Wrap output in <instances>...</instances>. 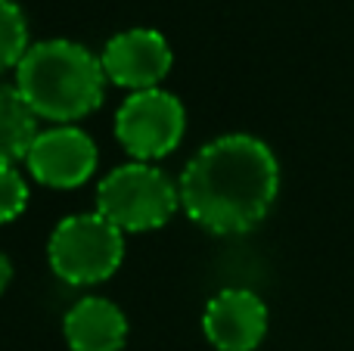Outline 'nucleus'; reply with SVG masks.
I'll list each match as a JSON object with an SVG mask.
<instances>
[{
  "label": "nucleus",
  "instance_id": "obj_1",
  "mask_svg": "<svg viewBox=\"0 0 354 351\" xmlns=\"http://www.w3.org/2000/svg\"><path fill=\"white\" fill-rule=\"evenodd\" d=\"M180 209L196 227L236 236L258 227L280 196V162L252 134H224L196 149L180 180Z\"/></svg>",
  "mask_w": 354,
  "mask_h": 351
},
{
  "label": "nucleus",
  "instance_id": "obj_2",
  "mask_svg": "<svg viewBox=\"0 0 354 351\" xmlns=\"http://www.w3.org/2000/svg\"><path fill=\"white\" fill-rule=\"evenodd\" d=\"M106 84L100 56L68 37L31 44L16 66V91L37 118L53 124H75L97 112Z\"/></svg>",
  "mask_w": 354,
  "mask_h": 351
},
{
  "label": "nucleus",
  "instance_id": "obj_3",
  "mask_svg": "<svg viewBox=\"0 0 354 351\" xmlns=\"http://www.w3.org/2000/svg\"><path fill=\"white\" fill-rule=\"evenodd\" d=\"M180 209V190L153 162L118 165L97 184V211L122 234L165 227Z\"/></svg>",
  "mask_w": 354,
  "mask_h": 351
},
{
  "label": "nucleus",
  "instance_id": "obj_4",
  "mask_svg": "<svg viewBox=\"0 0 354 351\" xmlns=\"http://www.w3.org/2000/svg\"><path fill=\"white\" fill-rule=\"evenodd\" d=\"M50 271L68 286H97L118 274L124 261V234L100 211L62 218L47 243Z\"/></svg>",
  "mask_w": 354,
  "mask_h": 351
},
{
  "label": "nucleus",
  "instance_id": "obj_5",
  "mask_svg": "<svg viewBox=\"0 0 354 351\" xmlns=\"http://www.w3.org/2000/svg\"><path fill=\"white\" fill-rule=\"evenodd\" d=\"M183 131V103L162 87L128 93L115 112V140L134 162H156L171 155L180 146Z\"/></svg>",
  "mask_w": 354,
  "mask_h": 351
},
{
  "label": "nucleus",
  "instance_id": "obj_6",
  "mask_svg": "<svg viewBox=\"0 0 354 351\" xmlns=\"http://www.w3.org/2000/svg\"><path fill=\"white\" fill-rule=\"evenodd\" d=\"M97 143L78 124L44 128L25 155L28 174L50 190H75V187L87 184L97 171Z\"/></svg>",
  "mask_w": 354,
  "mask_h": 351
},
{
  "label": "nucleus",
  "instance_id": "obj_7",
  "mask_svg": "<svg viewBox=\"0 0 354 351\" xmlns=\"http://www.w3.org/2000/svg\"><path fill=\"white\" fill-rule=\"evenodd\" d=\"M100 62H103L109 84L137 93V91H153L168 78V72L174 66V53L162 31L128 28L106 41Z\"/></svg>",
  "mask_w": 354,
  "mask_h": 351
},
{
  "label": "nucleus",
  "instance_id": "obj_8",
  "mask_svg": "<svg viewBox=\"0 0 354 351\" xmlns=\"http://www.w3.org/2000/svg\"><path fill=\"white\" fill-rule=\"evenodd\" d=\"M268 305L258 292L230 286L208 298L202 333L218 351H255L268 336Z\"/></svg>",
  "mask_w": 354,
  "mask_h": 351
},
{
  "label": "nucleus",
  "instance_id": "obj_9",
  "mask_svg": "<svg viewBox=\"0 0 354 351\" xmlns=\"http://www.w3.org/2000/svg\"><path fill=\"white\" fill-rule=\"evenodd\" d=\"M62 336L72 351H122L128 342V317L103 296H81L62 317Z\"/></svg>",
  "mask_w": 354,
  "mask_h": 351
},
{
  "label": "nucleus",
  "instance_id": "obj_10",
  "mask_svg": "<svg viewBox=\"0 0 354 351\" xmlns=\"http://www.w3.org/2000/svg\"><path fill=\"white\" fill-rule=\"evenodd\" d=\"M37 134V115L16 91V84H0V162H25Z\"/></svg>",
  "mask_w": 354,
  "mask_h": 351
},
{
  "label": "nucleus",
  "instance_id": "obj_11",
  "mask_svg": "<svg viewBox=\"0 0 354 351\" xmlns=\"http://www.w3.org/2000/svg\"><path fill=\"white\" fill-rule=\"evenodd\" d=\"M28 19L16 0H0V72L16 68L28 53Z\"/></svg>",
  "mask_w": 354,
  "mask_h": 351
},
{
  "label": "nucleus",
  "instance_id": "obj_12",
  "mask_svg": "<svg viewBox=\"0 0 354 351\" xmlns=\"http://www.w3.org/2000/svg\"><path fill=\"white\" fill-rule=\"evenodd\" d=\"M28 209V184L16 165L0 162V224L16 221Z\"/></svg>",
  "mask_w": 354,
  "mask_h": 351
},
{
  "label": "nucleus",
  "instance_id": "obj_13",
  "mask_svg": "<svg viewBox=\"0 0 354 351\" xmlns=\"http://www.w3.org/2000/svg\"><path fill=\"white\" fill-rule=\"evenodd\" d=\"M10 283H12V265H10V258L0 252V296L6 292V286Z\"/></svg>",
  "mask_w": 354,
  "mask_h": 351
}]
</instances>
